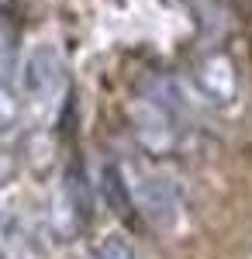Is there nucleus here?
Masks as SVG:
<instances>
[{
    "mask_svg": "<svg viewBox=\"0 0 252 259\" xmlns=\"http://www.w3.org/2000/svg\"><path fill=\"white\" fill-rule=\"evenodd\" d=\"M124 183H128L132 204L138 207V214L149 221V225H155V228H173L176 218H180V207H183L180 204V190H176L173 180L145 173V169H135V177L124 173Z\"/></svg>",
    "mask_w": 252,
    "mask_h": 259,
    "instance_id": "f03ea898",
    "label": "nucleus"
},
{
    "mask_svg": "<svg viewBox=\"0 0 252 259\" xmlns=\"http://www.w3.org/2000/svg\"><path fill=\"white\" fill-rule=\"evenodd\" d=\"M14 73V35L0 28V83Z\"/></svg>",
    "mask_w": 252,
    "mask_h": 259,
    "instance_id": "0eeeda50",
    "label": "nucleus"
},
{
    "mask_svg": "<svg viewBox=\"0 0 252 259\" xmlns=\"http://www.w3.org/2000/svg\"><path fill=\"white\" fill-rule=\"evenodd\" d=\"M21 83H24V94L38 104H49L62 94L66 87V62L52 45H35L24 59V73H21Z\"/></svg>",
    "mask_w": 252,
    "mask_h": 259,
    "instance_id": "7ed1b4c3",
    "label": "nucleus"
},
{
    "mask_svg": "<svg viewBox=\"0 0 252 259\" xmlns=\"http://www.w3.org/2000/svg\"><path fill=\"white\" fill-rule=\"evenodd\" d=\"M18 118H21V104H18V97L0 83V135H7L14 124H18Z\"/></svg>",
    "mask_w": 252,
    "mask_h": 259,
    "instance_id": "39448f33",
    "label": "nucleus"
},
{
    "mask_svg": "<svg viewBox=\"0 0 252 259\" xmlns=\"http://www.w3.org/2000/svg\"><path fill=\"white\" fill-rule=\"evenodd\" d=\"M135 132L149 152H170L180 139V100L166 80H155L135 104Z\"/></svg>",
    "mask_w": 252,
    "mask_h": 259,
    "instance_id": "f257e3e1",
    "label": "nucleus"
},
{
    "mask_svg": "<svg viewBox=\"0 0 252 259\" xmlns=\"http://www.w3.org/2000/svg\"><path fill=\"white\" fill-rule=\"evenodd\" d=\"M14 173H18V162H14V156H11V149L0 145V190L14 180Z\"/></svg>",
    "mask_w": 252,
    "mask_h": 259,
    "instance_id": "6e6552de",
    "label": "nucleus"
},
{
    "mask_svg": "<svg viewBox=\"0 0 252 259\" xmlns=\"http://www.w3.org/2000/svg\"><path fill=\"white\" fill-rule=\"evenodd\" d=\"M94 259H135V252H132V245L121 239V235H107L104 242H97Z\"/></svg>",
    "mask_w": 252,
    "mask_h": 259,
    "instance_id": "423d86ee",
    "label": "nucleus"
},
{
    "mask_svg": "<svg viewBox=\"0 0 252 259\" xmlns=\"http://www.w3.org/2000/svg\"><path fill=\"white\" fill-rule=\"evenodd\" d=\"M194 83L197 90L204 94L214 104H232L238 97V73H235V62L225 56V52H211L207 59L197 62L194 69Z\"/></svg>",
    "mask_w": 252,
    "mask_h": 259,
    "instance_id": "20e7f679",
    "label": "nucleus"
}]
</instances>
